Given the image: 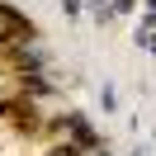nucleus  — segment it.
<instances>
[{
    "label": "nucleus",
    "mask_w": 156,
    "mask_h": 156,
    "mask_svg": "<svg viewBox=\"0 0 156 156\" xmlns=\"http://www.w3.org/2000/svg\"><path fill=\"white\" fill-rule=\"evenodd\" d=\"M99 156H104V151H99Z\"/></svg>",
    "instance_id": "obj_6"
},
{
    "label": "nucleus",
    "mask_w": 156,
    "mask_h": 156,
    "mask_svg": "<svg viewBox=\"0 0 156 156\" xmlns=\"http://www.w3.org/2000/svg\"><path fill=\"white\" fill-rule=\"evenodd\" d=\"M109 10H114V14H133V10H137V0H114Z\"/></svg>",
    "instance_id": "obj_4"
},
{
    "label": "nucleus",
    "mask_w": 156,
    "mask_h": 156,
    "mask_svg": "<svg viewBox=\"0 0 156 156\" xmlns=\"http://www.w3.org/2000/svg\"><path fill=\"white\" fill-rule=\"evenodd\" d=\"M137 48H142V52H151V57H156V33H151V29H137Z\"/></svg>",
    "instance_id": "obj_1"
},
{
    "label": "nucleus",
    "mask_w": 156,
    "mask_h": 156,
    "mask_svg": "<svg viewBox=\"0 0 156 156\" xmlns=\"http://www.w3.org/2000/svg\"><path fill=\"white\" fill-rule=\"evenodd\" d=\"M80 10H85V0H62V14H66V19H76Z\"/></svg>",
    "instance_id": "obj_3"
},
{
    "label": "nucleus",
    "mask_w": 156,
    "mask_h": 156,
    "mask_svg": "<svg viewBox=\"0 0 156 156\" xmlns=\"http://www.w3.org/2000/svg\"><path fill=\"white\" fill-rule=\"evenodd\" d=\"M99 104H104L109 114H114V109H118V95H114V85H104V90H99Z\"/></svg>",
    "instance_id": "obj_2"
},
{
    "label": "nucleus",
    "mask_w": 156,
    "mask_h": 156,
    "mask_svg": "<svg viewBox=\"0 0 156 156\" xmlns=\"http://www.w3.org/2000/svg\"><path fill=\"white\" fill-rule=\"evenodd\" d=\"M147 10H151V14H156V0H147Z\"/></svg>",
    "instance_id": "obj_5"
}]
</instances>
